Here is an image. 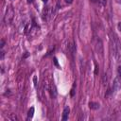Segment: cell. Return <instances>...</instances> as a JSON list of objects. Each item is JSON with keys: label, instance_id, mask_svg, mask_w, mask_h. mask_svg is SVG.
Masks as SVG:
<instances>
[{"label": "cell", "instance_id": "obj_9", "mask_svg": "<svg viewBox=\"0 0 121 121\" xmlns=\"http://www.w3.org/2000/svg\"><path fill=\"white\" fill-rule=\"evenodd\" d=\"M117 74H118V76L121 78V65L118 66V68H117Z\"/></svg>", "mask_w": 121, "mask_h": 121}, {"label": "cell", "instance_id": "obj_12", "mask_svg": "<svg viewBox=\"0 0 121 121\" xmlns=\"http://www.w3.org/2000/svg\"><path fill=\"white\" fill-rule=\"evenodd\" d=\"M4 44H5L4 40H1V47H3V46H4Z\"/></svg>", "mask_w": 121, "mask_h": 121}, {"label": "cell", "instance_id": "obj_6", "mask_svg": "<svg viewBox=\"0 0 121 121\" xmlns=\"http://www.w3.org/2000/svg\"><path fill=\"white\" fill-rule=\"evenodd\" d=\"M89 108L92 110H97L99 109V103L97 102H89Z\"/></svg>", "mask_w": 121, "mask_h": 121}, {"label": "cell", "instance_id": "obj_4", "mask_svg": "<svg viewBox=\"0 0 121 121\" xmlns=\"http://www.w3.org/2000/svg\"><path fill=\"white\" fill-rule=\"evenodd\" d=\"M95 49L97 51V53H99L100 55L103 54V45H102V42L100 39H97L96 40V43H95Z\"/></svg>", "mask_w": 121, "mask_h": 121}, {"label": "cell", "instance_id": "obj_8", "mask_svg": "<svg viewBox=\"0 0 121 121\" xmlns=\"http://www.w3.org/2000/svg\"><path fill=\"white\" fill-rule=\"evenodd\" d=\"M33 114H34V108H33V107H31V108L29 109L28 112H27V116L31 118V117L33 116Z\"/></svg>", "mask_w": 121, "mask_h": 121}, {"label": "cell", "instance_id": "obj_17", "mask_svg": "<svg viewBox=\"0 0 121 121\" xmlns=\"http://www.w3.org/2000/svg\"><path fill=\"white\" fill-rule=\"evenodd\" d=\"M32 1H33V0H27V2H28V3H30V2H32Z\"/></svg>", "mask_w": 121, "mask_h": 121}, {"label": "cell", "instance_id": "obj_16", "mask_svg": "<svg viewBox=\"0 0 121 121\" xmlns=\"http://www.w3.org/2000/svg\"><path fill=\"white\" fill-rule=\"evenodd\" d=\"M115 2L118 3V4H121V0H115Z\"/></svg>", "mask_w": 121, "mask_h": 121}, {"label": "cell", "instance_id": "obj_13", "mask_svg": "<svg viewBox=\"0 0 121 121\" xmlns=\"http://www.w3.org/2000/svg\"><path fill=\"white\" fill-rule=\"evenodd\" d=\"M54 62H55V64H56L57 66H59V65H58V61H57V59H56V58H54Z\"/></svg>", "mask_w": 121, "mask_h": 121}, {"label": "cell", "instance_id": "obj_5", "mask_svg": "<svg viewBox=\"0 0 121 121\" xmlns=\"http://www.w3.org/2000/svg\"><path fill=\"white\" fill-rule=\"evenodd\" d=\"M69 112H70L69 107H65V108L63 109V112H62V117H61V119H62L63 121H65V120H67V119H68Z\"/></svg>", "mask_w": 121, "mask_h": 121}, {"label": "cell", "instance_id": "obj_14", "mask_svg": "<svg viewBox=\"0 0 121 121\" xmlns=\"http://www.w3.org/2000/svg\"><path fill=\"white\" fill-rule=\"evenodd\" d=\"M65 2L68 3V4H71V3L73 2V0H65Z\"/></svg>", "mask_w": 121, "mask_h": 121}, {"label": "cell", "instance_id": "obj_7", "mask_svg": "<svg viewBox=\"0 0 121 121\" xmlns=\"http://www.w3.org/2000/svg\"><path fill=\"white\" fill-rule=\"evenodd\" d=\"M50 93H51V95H52L53 97H56V95H57V91H56V88H55L54 85H51V87H50Z\"/></svg>", "mask_w": 121, "mask_h": 121}, {"label": "cell", "instance_id": "obj_11", "mask_svg": "<svg viewBox=\"0 0 121 121\" xmlns=\"http://www.w3.org/2000/svg\"><path fill=\"white\" fill-rule=\"evenodd\" d=\"M97 68H98V67H97V64L95 63V75L98 73V71H97Z\"/></svg>", "mask_w": 121, "mask_h": 121}, {"label": "cell", "instance_id": "obj_2", "mask_svg": "<svg viewBox=\"0 0 121 121\" xmlns=\"http://www.w3.org/2000/svg\"><path fill=\"white\" fill-rule=\"evenodd\" d=\"M121 88V78L118 76L114 78L113 80V84H112V93L116 92L117 90H119Z\"/></svg>", "mask_w": 121, "mask_h": 121}, {"label": "cell", "instance_id": "obj_15", "mask_svg": "<svg viewBox=\"0 0 121 121\" xmlns=\"http://www.w3.org/2000/svg\"><path fill=\"white\" fill-rule=\"evenodd\" d=\"M4 54H5V53H4V51H2V52H1V59H3V57H4Z\"/></svg>", "mask_w": 121, "mask_h": 121}, {"label": "cell", "instance_id": "obj_18", "mask_svg": "<svg viewBox=\"0 0 121 121\" xmlns=\"http://www.w3.org/2000/svg\"><path fill=\"white\" fill-rule=\"evenodd\" d=\"M42 1H43V2H44V3H46V2H47V0H42Z\"/></svg>", "mask_w": 121, "mask_h": 121}, {"label": "cell", "instance_id": "obj_3", "mask_svg": "<svg viewBox=\"0 0 121 121\" xmlns=\"http://www.w3.org/2000/svg\"><path fill=\"white\" fill-rule=\"evenodd\" d=\"M13 13L14 12H13V9L11 8L7 9V13H6V16H5V22H6L7 25L11 22V19L13 18Z\"/></svg>", "mask_w": 121, "mask_h": 121}, {"label": "cell", "instance_id": "obj_10", "mask_svg": "<svg viewBox=\"0 0 121 121\" xmlns=\"http://www.w3.org/2000/svg\"><path fill=\"white\" fill-rule=\"evenodd\" d=\"M117 28H118V30L121 32V22L118 23V25H117Z\"/></svg>", "mask_w": 121, "mask_h": 121}, {"label": "cell", "instance_id": "obj_1", "mask_svg": "<svg viewBox=\"0 0 121 121\" xmlns=\"http://www.w3.org/2000/svg\"><path fill=\"white\" fill-rule=\"evenodd\" d=\"M112 48H113V56L116 59L117 61L121 60V43L117 37L115 35L112 36Z\"/></svg>", "mask_w": 121, "mask_h": 121}]
</instances>
